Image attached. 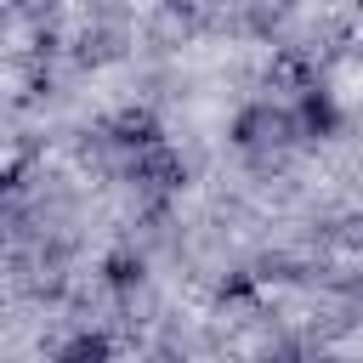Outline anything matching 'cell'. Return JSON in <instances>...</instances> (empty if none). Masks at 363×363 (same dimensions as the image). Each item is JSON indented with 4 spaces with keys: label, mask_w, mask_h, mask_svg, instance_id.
<instances>
[{
    "label": "cell",
    "mask_w": 363,
    "mask_h": 363,
    "mask_svg": "<svg viewBox=\"0 0 363 363\" xmlns=\"http://www.w3.org/2000/svg\"><path fill=\"white\" fill-rule=\"evenodd\" d=\"M227 142L244 153V159H278L289 153L301 136H295V119H289V102H272V96H255L233 113L227 125Z\"/></svg>",
    "instance_id": "cell-1"
},
{
    "label": "cell",
    "mask_w": 363,
    "mask_h": 363,
    "mask_svg": "<svg viewBox=\"0 0 363 363\" xmlns=\"http://www.w3.org/2000/svg\"><path fill=\"white\" fill-rule=\"evenodd\" d=\"M187 176H193V170H187V159H182L170 142H159V147L125 159V182H130L136 193H147V199H170V193H182Z\"/></svg>",
    "instance_id": "cell-2"
},
{
    "label": "cell",
    "mask_w": 363,
    "mask_h": 363,
    "mask_svg": "<svg viewBox=\"0 0 363 363\" xmlns=\"http://www.w3.org/2000/svg\"><path fill=\"white\" fill-rule=\"evenodd\" d=\"M289 119H295V136H301V142H329V136H340L346 108H340V96H335L323 79H306V85L295 91V102H289Z\"/></svg>",
    "instance_id": "cell-3"
},
{
    "label": "cell",
    "mask_w": 363,
    "mask_h": 363,
    "mask_svg": "<svg viewBox=\"0 0 363 363\" xmlns=\"http://www.w3.org/2000/svg\"><path fill=\"white\" fill-rule=\"evenodd\" d=\"M102 142H113L125 159L130 153H147V147H159L164 142V125H159V113L147 108V102H125V108H113L108 119H102V130H96Z\"/></svg>",
    "instance_id": "cell-4"
},
{
    "label": "cell",
    "mask_w": 363,
    "mask_h": 363,
    "mask_svg": "<svg viewBox=\"0 0 363 363\" xmlns=\"http://www.w3.org/2000/svg\"><path fill=\"white\" fill-rule=\"evenodd\" d=\"M51 363H113V335L108 329H74Z\"/></svg>",
    "instance_id": "cell-5"
},
{
    "label": "cell",
    "mask_w": 363,
    "mask_h": 363,
    "mask_svg": "<svg viewBox=\"0 0 363 363\" xmlns=\"http://www.w3.org/2000/svg\"><path fill=\"white\" fill-rule=\"evenodd\" d=\"M102 284H108L113 295L142 289V284H147V255H142V250H113V255L102 261Z\"/></svg>",
    "instance_id": "cell-6"
},
{
    "label": "cell",
    "mask_w": 363,
    "mask_h": 363,
    "mask_svg": "<svg viewBox=\"0 0 363 363\" xmlns=\"http://www.w3.org/2000/svg\"><path fill=\"white\" fill-rule=\"evenodd\" d=\"M113 57H125V34H119V28H85V34L74 40V62H79V68H102V62H113Z\"/></svg>",
    "instance_id": "cell-7"
},
{
    "label": "cell",
    "mask_w": 363,
    "mask_h": 363,
    "mask_svg": "<svg viewBox=\"0 0 363 363\" xmlns=\"http://www.w3.org/2000/svg\"><path fill=\"white\" fill-rule=\"evenodd\" d=\"M318 352L306 346V340H295V335H272L267 346H261V363H312Z\"/></svg>",
    "instance_id": "cell-8"
},
{
    "label": "cell",
    "mask_w": 363,
    "mask_h": 363,
    "mask_svg": "<svg viewBox=\"0 0 363 363\" xmlns=\"http://www.w3.org/2000/svg\"><path fill=\"white\" fill-rule=\"evenodd\" d=\"M255 278H278V284H295V278H301V261H295V255H261V261H255Z\"/></svg>",
    "instance_id": "cell-9"
},
{
    "label": "cell",
    "mask_w": 363,
    "mask_h": 363,
    "mask_svg": "<svg viewBox=\"0 0 363 363\" xmlns=\"http://www.w3.org/2000/svg\"><path fill=\"white\" fill-rule=\"evenodd\" d=\"M312 363H346V357H312Z\"/></svg>",
    "instance_id": "cell-10"
}]
</instances>
